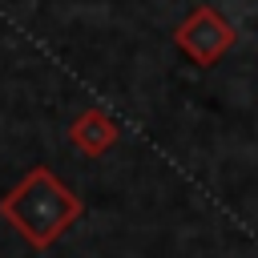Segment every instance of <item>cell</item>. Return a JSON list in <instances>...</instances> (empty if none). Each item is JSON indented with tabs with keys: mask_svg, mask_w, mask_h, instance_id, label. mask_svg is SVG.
Segmentation results:
<instances>
[{
	"mask_svg": "<svg viewBox=\"0 0 258 258\" xmlns=\"http://www.w3.org/2000/svg\"><path fill=\"white\" fill-rule=\"evenodd\" d=\"M234 40H238L234 24H230L214 4H198V8H189V16L173 28V44H177L198 69L218 64V60L234 48Z\"/></svg>",
	"mask_w": 258,
	"mask_h": 258,
	"instance_id": "2",
	"label": "cell"
},
{
	"mask_svg": "<svg viewBox=\"0 0 258 258\" xmlns=\"http://www.w3.org/2000/svg\"><path fill=\"white\" fill-rule=\"evenodd\" d=\"M69 141H73V149H81L85 157H101V153H109V149L117 145V121H113L105 109L93 105V109H85V113L73 117Z\"/></svg>",
	"mask_w": 258,
	"mask_h": 258,
	"instance_id": "3",
	"label": "cell"
},
{
	"mask_svg": "<svg viewBox=\"0 0 258 258\" xmlns=\"http://www.w3.org/2000/svg\"><path fill=\"white\" fill-rule=\"evenodd\" d=\"M85 206L81 194H73L48 165H32L4 198H0V218L32 246V250H48L52 242H60L77 222H81Z\"/></svg>",
	"mask_w": 258,
	"mask_h": 258,
	"instance_id": "1",
	"label": "cell"
}]
</instances>
